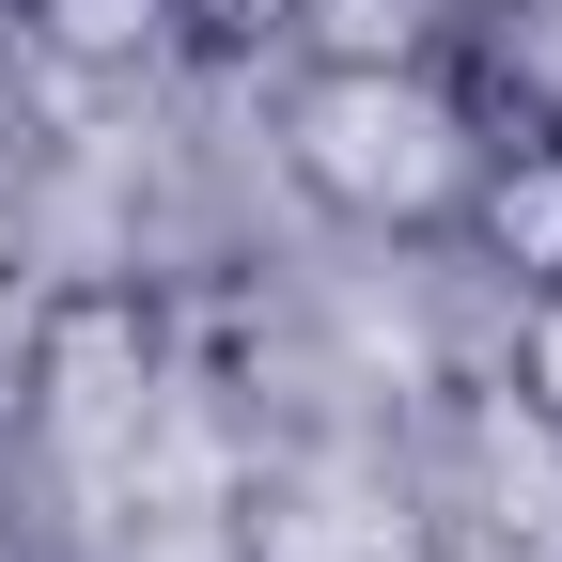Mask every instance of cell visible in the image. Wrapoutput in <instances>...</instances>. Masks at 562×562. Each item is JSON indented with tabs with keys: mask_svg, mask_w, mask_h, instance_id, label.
<instances>
[{
	"mask_svg": "<svg viewBox=\"0 0 562 562\" xmlns=\"http://www.w3.org/2000/svg\"><path fill=\"white\" fill-rule=\"evenodd\" d=\"M453 250L501 281V297H562V140H531V157H469Z\"/></svg>",
	"mask_w": 562,
	"mask_h": 562,
	"instance_id": "cell-4",
	"label": "cell"
},
{
	"mask_svg": "<svg viewBox=\"0 0 562 562\" xmlns=\"http://www.w3.org/2000/svg\"><path fill=\"white\" fill-rule=\"evenodd\" d=\"M0 547H16V501H0Z\"/></svg>",
	"mask_w": 562,
	"mask_h": 562,
	"instance_id": "cell-8",
	"label": "cell"
},
{
	"mask_svg": "<svg viewBox=\"0 0 562 562\" xmlns=\"http://www.w3.org/2000/svg\"><path fill=\"white\" fill-rule=\"evenodd\" d=\"M422 79L453 94L469 157H531V140H562V0H453L438 47H422Z\"/></svg>",
	"mask_w": 562,
	"mask_h": 562,
	"instance_id": "cell-3",
	"label": "cell"
},
{
	"mask_svg": "<svg viewBox=\"0 0 562 562\" xmlns=\"http://www.w3.org/2000/svg\"><path fill=\"white\" fill-rule=\"evenodd\" d=\"M375 562H391V547H375Z\"/></svg>",
	"mask_w": 562,
	"mask_h": 562,
	"instance_id": "cell-9",
	"label": "cell"
},
{
	"mask_svg": "<svg viewBox=\"0 0 562 562\" xmlns=\"http://www.w3.org/2000/svg\"><path fill=\"white\" fill-rule=\"evenodd\" d=\"M172 16V63H297L313 0H157Z\"/></svg>",
	"mask_w": 562,
	"mask_h": 562,
	"instance_id": "cell-6",
	"label": "cell"
},
{
	"mask_svg": "<svg viewBox=\"0 0 562 562\" xmlns=\"http://www.w3.org/2000/svg\"><path fill=\"white\" fill-rule=\"evenodd\" d=\"M157 391H172V344H157V297H140V281H63V297L32 313V438L79 484L140 469Z\"/></svg>",
	"mask_w": 562,
	"mask_h": 562,
	"instance_id": "cell-2",
	"label": "cell"
},
{
	"mask_svg": "<svg viewBox=\"0 0 562 562\" xmlns=\"http://www.w3.org/2000/svg\"><path fill=\"white\" fill-rule=\"evenodd\" d=\"M281 172L313 220L391 235V250H453L469 203V125L422 79V47H297L281 63Z\"/></svg>",
	"mask_w": 562,
	"mask_h": 562,
	"instance_id": "cell-1",
	"label": "cell"
},
{
	"mask_svg": "<svg viewBox=\"0 0 562 562\" xmlns=\"http://www.w3.org/2000/svg\"><path fill=\"white\" fill-rule=\"evenodd\" d=\"M47 63H79V79H140V63H172V16L157 0H0Z\"/></svg>",
	"mask_w": 562,
	"mask_h": 562,
	"instance_id": "cell-5",
	"label": "cell"
},
{
	"mask_svg": "<svg viewBox=\"0 0 562 562\" xmlns=\"http://www.w3.org/2000/svg\"><path fill=\"white\" fill-rule=\"evenodd\" d=\"M501 391H516V422H547V438H562V297H516V360H501Z\"/></svg>",
	"mask_w": 562,
	"mask_h": 562,
	"instance_id": "cell-7",
	"label": "cell"
}]
</instances>
